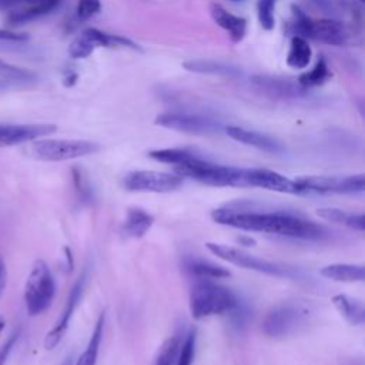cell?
Returning a JSON list of instances; mask_svg holds the SVG:
<instances>
[{
	"label": "cell",
	"instance_id": "52a82bcc",
	"mask_svg": "<svg viewBox=\"0 0 365 365\" xmlns=\"http://www.w3.org/2000/svg\"><path fill=\"white\" fill-rule=\"evenodd\" d=\"M311 309L302 302L287 301L272 307L262 321V332L269 338H284L304 328L309 318Z\"/></svg>",
	"mask_w": 365,
	"mask_h": 365
},
{
	"label": "cell",
	"instance_id": "5bb4252c",
	"mask_svg": "<svg viewBox=\"0 0 365 365\" xmlns=\"http://www.w3.org/2000/svg\"><path fill=\"white\" fill-rule=\"evenodd\" d=\"M251 83L254 87L264 94L274 98H299L307 94V88L301 87L297 78H288L281 76H269V74H254L251 77Z\"/></svg>",
	"mask_w": 365,
	"mask_h": 365
},
{
	"label": "cell",
	"instance_id": "8fae6325",
	"mask_svg": "<svg viewBox=\"0 0 365 365\" xmlns=\"http://www.w3.org/2000/svg\"><path fill=\"white\" fill-rule=\"evenodd\" d=\"M154 123L163 128L174 130L178 133L192 134V135H210L215 134L221 130L220 121L194 113H180V111H170L158 114Z\"/></svg>",
	"mask_w": 365,
	"mask_h": 365
},
{
	"label": "cell",
	"instance_id": "ba28073f",
	"mask_svg": "<svg viewBox=\"0 0 365 365\" xmlns=\"http://www.w3.org/2000/svg\"><path fill=\"white\" fill-rule=\"evenodd\" d=\"M101 145L90 140H67V138H44L34 140L31 144V155L40 161H67L100 151Z\"/></svg>",
	"mask_w": 365,
	"mask_h": 365
},
{
	"label": "cell",
	"instance_id": "83f0119b",
	"mask_svg": "<svg viewBox=\"0 0 365 365\" xmlns=\"http://www.w3.org/2000/svg\"><path fill=\"white\" fill-rule=\"evenodd\" d=\"M195 151L190 148H158V150H151L148 153V157L164 164H170L173 167H177L187 161L190 157H192Z\"/></svg>",
	"mask_w": 365,
	"mask_h": 365
},
{
	"label": "cell",
	"instance_id": "484cf974",
	"mask_svg": "<svg viewBox=\"0 0 365 365\" xmlns=\"http://www.w3.org/2000/svg\"><path fill=\"white\" fill-rule=\"evenodd\" d=\"M318 217H321L322 220H327L329 222H338V224H344L352 230L356 231H364L365 230V217L362 212L354 214V212H346L344 210L339 208H334V207H327V208H319L317 210Z\"/></svg>",
	"mask_w": 365,
	"mask_h": 365
},
{
	"label": "cell",
	"instance_id": "d6986e66",
	"mask_svg": "<svg viewBox=\"0 0 365 365\" xmlns=\"http://www.w3.org/2000/svg\"><path fill=\"white\" fill-rule=\"evenodd\" d=\"M182 67L191 73L228 77V78H235L242 74V71L238 66L222 63V61H215V60H204V58L187 60L182 63Z\"/></svg>",
	"mask_w": 365,
	"mask_h": 365
},
{
	"label": "cell",
	"instance_id": "5b68a950",
	"mask_svg": "<svg viewBox=\"0 0 365 365\" xmlns=\"http://www.w3.org/2000/svg\"><path fill=\"white\" fill-rule=\"evenodd\" d=\"M294 36L311 38L329 46H342L348 38L346 27L334 19H312L298 4H291Z\"/></svg>",
	"mask_w": 365,
	"mask_h": 365
},
{
	"label": "cell",
	"instance_id": "d4e9b609",
	"mask_svg": "<svg viewBox=\"0 0 365 365\" xmlns=\"http://www.w3.org/2000/svg\"><path fill=\"white\" fill-rule=\"evenodd\" d=\"M185 271L194 275L198 279H220V278H227L231 275V272L217 265L211 261L205 259H197V258H190L185 261Z\"/></svg>",
	"mask_w": 365,
	"mask_h": 365
},
{
	"label": "cell",
	"instance_id": "60d3db41",
	"mask_svg": "<svg viewBox=\"0 0 365 365\" xmlns=\"http://www.w3.org/2000/svg\"><path fill=\"white\" fill-rule=\"evenodd\" d=\"M4 325H6V321H4V318H3V317H0V332L3 331Z\"/></svg>",
	"mask_w": 365,
	"mask_h": 365
},
{
	"label": "cell",
	"instance_id": "3957f363",
	"mask_svg": "<svg viewBox=\"0 0 365 365\" xmlns=\"http://www.w3.org/2000/svg\"><path fill=\"white\" fill-rule=\"evenodd\" d=\"M175 174L211 187L244 188V168L222 165L202 158L197 153L182 164L173 167Z\"/></svg>",
	"mask_w": 365,
	"mask_h": 365
},
{
	"label": "cell",
	"instance_id": "6da1fadb",
	"mask_svg": "<svg viewBox=\"0 0 365 365\" xmlns=\"http://www.w3.org/2000/svg\"><path fill=\"white\" fill-rule=\"evenodd\" d=\"M211 218L221 225L242 231L265 232L304 241H321L331 234L325 225L301 214L285 210H265L248 201L230 202L215 208L211 212Z\"/></svg>",
	"mask_w": 365,
	"mask_h": 365
},
{
	"label": "cell",
	"instance_id": "8d00e7d4",
	"mask_svg": "<svg viewBox=\"0 0 365 365\" xmlns=\"http://www.w3.org/2000/svg\"><path fill=\"white\" fill-rule=\"evenodd\" d=\"M0 40L1 41H26L29 40V36L24 33H16V31L0 29Z\"/></svg>",
	"mask_w": 365,
	"mask_h": 365
},
{
	"label": "cell",
	"instance_id": "ffe728a7",
	"mask_svg": "<svg viewBox=\"0 0 365 365\" xmlns=\"http://www.w3.org/2000/svg\"><path fill=\"white\" fill-rule=\"evenodd\" d=\"M61 0H36L27 6H23L20 9H16L13 11H9L6 20L10 26L24 24L29 21H33L38 17H43L53 11Z\"/></svg>",
	"mask_w": 365,
	"mask_h": 365
},
{
	"label": "cell",
	"instance_id": "1f68e13d",
	"mask_svg": "<svg viewBox=\"0 0 365 365\" xmlns=\"http://www.w3.org/2000/svg\"><path fill=\"white\" fill-rule=\"evenodd\" d=\"M180 348V338L177 335L170 336L158 349L154 365H175L177 352Z\"/></svg>",
	"mask_w": 365,
	"mask_h": 365
},
{
	"label": "cell",
	"instance_id": "603a6c76",
	"mask_svg": "<svg viewBox=\"0 0 365 365\" xmlns=\"http://www.w3.org/2000/svg\"><path fill=\"white\" fill-rule=\"evenodd\" d=\"M104 321H106V315L104 312H101L96 321V325L87 342V346L84 348L81 355L76 359V362L71 365H97V356H98V351H100V345L104 334Z\"/></svg>",
	"mask_w": 365,
	"mask_h": 365
},
{
	"label": "cell",
	"instance_id": "9a60e30c",
	"mask_svg": "<svg viewBox=\"0 0 365 365\" xmlns=\"http://www.w3.org/2000/svg\"><path fill=\"white\" fill-rule=\"evenodd\" d=\"M54 124H0V147L16 145L53 134Z\"/></svg>",
	"mask_w": 365,
	"mask_h": 365
},
{
	"label": "cell",
	"instance_id": "e575fe53",
	"mask_svg": "<svg viewBox=\"0 0 365 365\" xmlns=\"http://www.w3.org/2000/svg\"><path fill=\"white\" fill-rule=\"evenodd\" d=\"M19 339V331H14L13 334H10V336L4 341V344L0 346V365H4L16 341Z\"/></svg>",
	"mask_w": 365,
	"mask_h": 365
},
{
	"label": "cell",
	"instance_id": "ab89813d",
	"mask_svg": "<svg viewBox=\"0 0 365 365\" xmlns=\"http://www.w3.org/2000/svg\"><path fill=\"white\" fill-rule=\"evenodd\" d=\"M71 364H73V358H71V356H67L61 365H71Z\"/></svg>",
	"mask_w": 365,
	"mask_h": 365
},
{
	"label": "cell",
	"instance_id": "8992f818",
	"mask_svg": "<svg viewBox=\"0 0 365 365\" xmlns=\"http://www.w3.org/2000/svg\"><path fill=\"white\" fill-rule=\"evenodd\" d=\"M56 297V279L47 262L37 259L26 279L24 305L30 317H37L46 312Z\"/></svg>",
	"mask_w": 365,
	"mask_h": 365
},
{
	"label": "cell",
	"instance_id": "f35d334b",
	"mask_svg": "<svg viewBox=\"0 0 365 365\" xmlns=\"http://www.w3.org/2000/svg\"><path fill=\"white\" fill-rule=\"evenodd\" d=\"M6 284H7V269L3 258L0 257V297L6 288Z\"/></svg>",
	"mask_w": 365,
	"mask_h": 365
},
{
	"label": "cell",
	"instance_id": "836d02e7",
	"mask_svg": "<svg viewBox=\"0 0 365 365\" xmlns=\"http://www.w3.org/2000/svg\"><path fill=\"white\" fill-rule=\"evenodd\" d=\"M101 9L100 0H78L76 14L80 20H88L96 16Z\"/></svg>",
	"mask_w": 365,
	"mask_h": 365
},
{
	"label": "cell",
	"instance_id": "4316f807",
	"mask_svg": "<svg viewBox=\"0 0 365 365\" xmlns=\"http://www.w3.org/2000/svg\"><path fill=\"white\" fill-rule=\"evenodd\" d=\"M331 70L328 67V63L327 60L319 56L315 66L309 70V71H304L298 76L297 81L301 87L304 88H312V87H318V86H322L324 83H327L329 78H331Z\"/></svg>",
	"mask_w": 365,
	"mask_h": 365
},
{
	"label": "cell",
	"instance_id": "ac0fdd59",
	"mask_svg": "<svg viewBox=\"0 0 365 365\" xmlns=\"http://www.w3.org/2000/svg\"><path fill=\"white\" fill-rule=\"evenodd\" d=\"M154 224V215L141 207H130L121 222L120 232L125 238H143Z\"/></svg>",
	"mask_w": 365,
	"mask_h": 365
},
{
	"label": "cell",
	"instance_id": "44dd1931",
	"mask_svg": "<svg viewBox=\"0 0 365 365\" xmlns=\"http://www.w3.org/2000/svg\"><path fill=\"white\" fill-rule=\"evenodd\" d=\"M319 274L336 282H362L365 279V268L361 264L335 262L322 267Z\"/></svg>",
	"mask_w": 365,
	"mask_h": 365
},
{
	"label": "cell",
	"instance_id": "f1b7e54d",
	"mask_svg": "<svg viewBox=\"0 0 365 365\" xmlns=\"http://www.w3.org/2000/svg\"><path fill=\"white\" fill-rule=\"evenodd\" d=\"M97 48L93 37L90 36L88 30H83L80 36H77L68 46V54L70 57L78 60V58H87L94 50Z\"/></svg>",
	"mask_w": 365,
	"mask_h": 365
},
{
	"label": "cell",
	"instance_id": "d6a6232c",
	"mask_svg": "<svg viewBox=\"0 0 365 365\" xmlns=\"http://www.w3.org/2000/svg\"><path fill=\"white\" fill-rule=\"evenodd\" d=\"M278 0H257V17L264 30H272L275 26V6Z\"/></svg>",
	"mask_w": 365,
	"mask_h": 365
},
{
	"label": "cell",
	"instance_id": "74e56055",
	"mask_svg": "<svg viewBox=\"0 0 365 365\" xmlns=\"http://www.w3.org/2000/svg\"><path fill=\"white\" fill-rule=\"evenodd\" d=\"M77 80H78V74L76 71H73V70L64 71V74H63V84L66 87H73L77 83Z\"/></svg>",
	"mask_w": 365,
	"mask_h": 365
},
{
	"label": "cell",
	"instance_id": "7402d4cb",
	"mask_svg": "<svg viewBox=\"0 0 365 365\" xmlns=\"http://www.w3.org/2000/svg\"><path fill=\"white\" fill-rule=\"evenodd\" d=\"M332 304L351 325L359 327L365 322V308L359 299L345 294H336L332 297Z\"/></svg>",
	"mask_w": 365,
	"mask_h": 365
},
{
	"label": "cell",
	"instance_id": "7a4b0ae2",
	"mask_svg": "<svg viewBox=\"0 0 365 365\" xmlns=\"http://www.w3.org/2000/svg\"><path fill=\"white\" fill-rule=\"evenodd\" d=\"M190 312L194 319L231 314L238 307L237 295L212 279H197L190 289Z\"/></svg>",
	"mask_w": 365,
	"mask_h": 365
},
{
	"label": "cell",
	"instance_id": "cb8c5ba5",
	"mask_svg": "<svg viewBox=\"0 0 365 365\" xmlns=\"http://www.w3.org/2000/svg\"><path fill=\"white\" fill-rule=\"evenodd\" d=\"M312 57V48L307 38L301 36H292L289 48L287 53V66L295 70H304Z\"/></svg>",
	"mask_w": 365,
	"mask_h": 365
},
{
	"label": "cell",
	"instance_id": "2e32d148",
	"mask_svg": "<svg viewBox=\"0 0 365 365\" xmlns=\"http://www.w3.org/2000/svg\"><path fill=\"white\" fill-rule=\"evenodd\" d=\"M224 130L230 138H232L244 145H250L257 150H261L265 153H272V154H278V153L284 151V147L281 145V143L278 140L272 138L271 135L262 134L259 131L242 128L238 125H227Z\"/></svg>",
	"mask_w": 365,
	"mask_h": 365
},
{
	"label": "cell",
	"instance_id": "d590c367",
	"mask_svg": "<svg viewBox=\"0 0 365 365\" xmlns=\"http://www.w3.org/2000/svg\"><path fill=\"white\" fill-rule=\"evenodd\" d=\"M36 0H0V11H13Z\"/></svg>",
	"mask_w": 365,
	"mask_h": 365
},
{
	"label": "cell",
	"instance_id": "4fadbf2b",
	"mask_svg": "<svg viewBox=\"0 0 365 365\" xmlns=\"http://www.w3.org/2000/svg\"><path fill=\"white\" fill-rule=\"evenodd\" d=\"M262 188L282 194H298L294 178L267 168H244V188Z\"/></svg>",
	"mask_w": 365,
	"mask_h": 365
},
{
	"label": "cell",
	"instance_id": "30bf717a",
	"mask_svg": "<svg viewBox=\"0 0 365 365\" xmlns=\"http://www.w3.org/2000/svg\"><path fill=\"white\" fill-rule=\"evenodd\" d=\"M124 190L131 192H171L182 184V177L175 173L134 170L128 171L121 181Z\"/></svg>",
	"mask_w": 365,
	"mask_h": 365
},
{
	"label": "cell",
	"instance_id": "b9f144b4",
	"mask_svg": "<svg viewBox=\"0 0 365 365\" xmlns=\"http://www.w3.org/2000/svg\"><path fill=\"white\" fill-rule=\"evenodd\" d=\"M230 1H241V0H230Z\"/></svg>",
	"mask_w": 365,
	"mask_h": 365
},
{
	"label": "cell",
	"instance_id": "7bdbcfd3",
	"mask_svg": "<svg viewBox=\"0 0 365 365\" xmlns=\"http://www.w3.org/2000/svg\"><path fill=\"white\" fill-rule=\"evenodd\" d=\"M361 1H364V0H361Z\"/></svg>",
	"mask_w": 365,
	"mask_h": 365
},
{
	"label": "cell",
	"instance_id": "f546056e",
	"mask_svg": "<svg viewBox=\"0 0 365 365\" xmlns=\"http://www.w3.org/2000/svg\"><path fill=\"white\" fill-rule=\"evenodd\" d=\"M0 78L13 83H31L36 80V74L23 67H17L0 58Z\"/></svg>",
	"mask_w": 365,
	"mask_h": 365
},
{
	"label": "cell",
	"instance_id": "4dcf8cb0",
	"mask_svg": "<svg viewBox=\"0 0 365 365\" xmlns=\"http://www.w3.org/2000/svg\"><path fill=\"white\" fill-rule=\"evenodd\" d=\"M195 341H197V332L195 329H190L184 341L180 342L175 365H192L194 355H195Z\"/></svg>",
	"mask_w": 365,
	"mask_h": 365
},
{
	"label": "cell",
	"instance_id": "9c48e42d",
	"mask_svg": "<svg viewBox=\"0 0 365 365\" xmlns=\"http://www.w3.org/2000/svg\"><path fill=\"white\" fill-rule=\"evenodd\" d=\"M301 194H361L365 190V175H301L294 178Z\"/></svg>",
	"mask_w": 365,
	"mask_h": 365
},
{
	"label": "cell",
	"instance_id": "e0dca14e",
	"mask_svg": "<svg viewBox=\"0 0 365 365\" xmlns=\"http://www.w3.org/2000/svg\"><path fill=\"white\" fill-rule=\"evenodd\" d=\"M210 14L214 23L221 27L230 37V40L237 44L241 43L247 34V20L241 16L232 14L220 3L212 1L210 4Z\"/></svg>",
	"mask_w": 365,
	"mask_h": 365
},
{
	"label": "cell",
	"instance_id": "7c38bea8",
	"mask_svg": "<svg viewBox=\"0 0 365 365\" xmlns=\"http://www.w3.org/2000/svg\"><path fill=\"white\" fill-rule=\"evenodd\" d=\"M86 281H87V271L84 269L80 277L76 279V282L73 284L70 292H68V297H67V301H66V305L58 317V319L56 321L54 327L46 334V338H44V348L46 349H53L56 348L60 341L63 339V336L66 335V331L71 322V318H73V314L76 311V308L78 307L81 298H83V294H84V288H86Z\"/></svg>",
	"mask_w": 365,
	"mask_h": 365
},
{
	"label": "cell",
	"instance_id": "277c9868",
	"mask_svg": "<svg viewBox=\"0 0 365 365\" xmlns=\"http://www.w3.org/2000/svg\"><path fill=\"white\" fill-rule=\"evenodd\" d=\"M205 247L212 255H215L220 259H224L232 265H237L240 268L257 271V272L267 274L271 277L287 278V279H292V281L304 279V274L294 267L259 258V257L248 254L244 250H240L237 247L221 244V242H207Z\"/></svg>",
	"mask_w": 365,
	"mask_h": 365
}]
</instances>
